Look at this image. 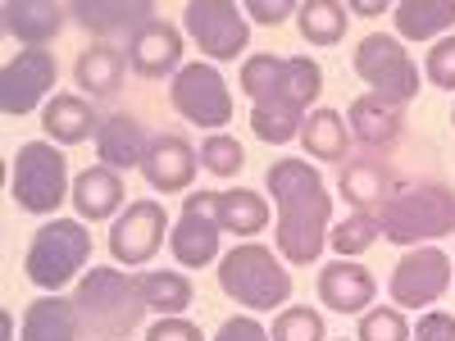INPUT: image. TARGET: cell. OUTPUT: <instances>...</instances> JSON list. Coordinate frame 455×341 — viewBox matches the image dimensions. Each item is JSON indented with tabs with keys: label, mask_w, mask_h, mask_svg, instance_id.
I'll return each mask as SVG.
<instances>
[{
	"label": "cell",
	"mask_w": 455,
	"mask_h": 341,
	"mask_svg": "<svg viewBox=\"0 0 455 341\" xmlns=\"http://www.w3.org/2000/svg\"><path fill=\"white\" fill-rule=\"evenodd\" d=\"M378 237H383V223H378V214L355 210L347 223H337L332 233H328V246H332L341 259H355V255H364Z\"/></svg>",
	"instance_id": "obj_32"
},
{
	"label": "cell",
	"mask_w": 455,
	"mask_h": 341,
	"mask_svg": "<svg viewBox=\"0 0 455 341\" xmlns=\"http://www.w3.org/2000/svg\"><path fill=\"white\" fill-rule=\"evenodd\" d=\"M124 201H128L124 196V178L114 173V169H105V164H96V169L73 178V210H78L83 223L119 218L124 214Z\"/></svg>",
	"instance_id": "obj_23"
},
{
	"label": "cell",
	"mask_w": 455,
	"mask_h": 341,
	"mask_svg": "<svg viewBox=\"0 0 455 341\" xmlns=\"http://www.w3.org/2000/svg\"><path fill=\"white\" fill-rule=\"evenodd\" d=\"M196 169H201V155L192 150V141L178 137V132H160L150 137V150L141 160V178L156 186V192H187L196 182Z\"/></svg>",
	"instance_id": "obj_15"
},
{
	"label": "cell",
	"mask_w": 455,
	"mask_h": 341,
	"mask_svg": "<svg viewBox=\"0 0 455 341\" xmlns=\"http://www.w3.org/2000/svg\"><path fill=\"white\" fill-rule=\"evenodd\" d=\"M219 192H192L182 201V214L169 233V250L182 269H205V264L219 259V242H223V227H219Z\"/></svg>",
	"instance_id": "obj_13"
},
{
	"label": "cell",
	"mask_w": 455,
	"mask_h": 341,
	"mask_svg": "<svg viewBox=\"0 0 455 341\" xmlns=\"http://www.w3.org/2000/svg\"><path fill=\"white\" fill-rule=\"evenodd\" d=\"M424 73H428L433 87L455 91V36H442V42H433V51H428V59H424Z\"/></svg>",
	"instance_id": "obj_36"
},
{
	"label": "cell",
	"mask_w": 455,
	"mask_h": 341,
	"mask_svg": "<svg viewBox=\"0 0 455 341\" xmlns=\"http://www.w3.org/2000/svg\"><path fill=\"white\" fill-rule=\"evenodd\" d=\"M164 233H173V227H169V214L160 201H150V196L128 201V210L109 227V255L119 264H128V269H141V264H150L160 255Z\"/></svg>",
	"instance_id": "obj_12"
},
{
	"label": "cell",
	"mask_w": 455,
	"mask_h": 341,
	"mask_svg": "<svg viewBox=\"0 0 455 341\" xmlns=\"http://www.w3.org/2000/svg\"><path fill=\"white\" fill-rule=\"evenodd\" d=\"M105 119H96V109L87 96H73V91H55L42 109V128H46V141L55 146H83L100 132Z\"/></svg>",
	"instance_id": "obj_21"
},
{
	"label": "cell",
	"mask_w": 455,
	"mask_h": 341,
	"mask_svg": "<svg viewBox=\"0 0 455 341\" xmlns=\"http://www.w3.org/2000/svg\"><path fill=\"white\" fill-rule=\"evenodd\" d=\"M201 169L214 173V178H237L246 169V150L237 137H228V132H210L201 141Z\"/></svg>",
	"instance_id": "obj_33"
},
{
	"label": "cell",
	"mask_w": 455,
	"mask_h": 341,
	"mask_svg": "<svg viewBox=\"0 0 455 341\" xmlns=\"http://www.w3.org/2000/svg\"><path fill=\"white\" fill-rule=\"evenodd\" d=\"M255 23H269V28H278V23H287L300 5H291V0H246V5H242Z\"/></svg>",
	"instance_id": "obj_39"
},
{
	"label": "cell",
	"mask_w": 455,
	"mask_h": 341,
	"mask_svg": "<svg viewBox=\"0 0 455 341\" xmlns=\"http://www.w3.org/2000/svg\"><path fill=\"white\" fill-rule=\"evenodd\" d=\"M68 14L78 28H87L96 36H114V32L137 36L150 19H156V5H150V0H73Z\"/></svg>",
	"instance_id": "obj_19"
},
{
	"label": "cell",
	"mask_w": 455,
	"mask_h": 341,
	"mask_svg": "<svg viewBox=\"0 0 455 341\" xmlns=\"http://www.w3.org/2000/svg\"><path fill=\"white\" fill-rule=\"evenodd\" d=\"M10 201H14L23 214H55L64 201H73L64 146H55V141H23V146L14 150Z\"/></svg>",
	"instance_id": "obj_7"
},
{
	"label": "cell",
	"mask_w": 455,
	"mask_h": 341,
	"mask_svg": "<svg viewBox=\"0 0 455 341\" xmlns=\"http://www.w3.org/2000/svg\"><path fill=\"white\" fill-rule=\"evenodd\" d=\"M347 10H351V14H364V19H373V14H383L387 5H378V0H351Z\"/></svg>",
	"instance_id": "obj_41"
},
{
	"label": "cell",
	"mask_w": 455,
	"mask_h": 341,
	"mask_svg": "<svg viewBox=\"0 0 455 341\" xmlns=\"http://www.w3.org/2000/svg\"><path fill=\"white\" fill-rule=\"evenodd\" d=\"M87 259H92V233L83 227V218H51L32 233V246L23 255V274L32 287L55 296L60 287H68L87 269Z\"/></svg>",
	"instance_id": "obj_6"
},
{
	"label": "cell",
	"mask_w": 455,
	"mask_h": 341,
	"mask_svg": "<svg viewBox=\"0 0 455 341\" xmlns=\"http://www.w3.org/2000/svg\"><path fill=\"white\" fill-rule=\"evenodd\" d=\"M219 227L223 233H237V237H255L269 227V201H264L259 192H251V186H237V192H219Z\"/></svg>",
	"instance_id": "obj_30"
},
{
	"label": "cell",
	"mask_w": 455,
	"mask_h": 341,
	"mask_svg": "<svg viewBox=\"0 0 455 341\" xmlns=\"http://www.w3.org/2000/svg\"><path fill=\"white\" fill-rule=\"evenodd\" d=\"M410 323L396 305H373L360 314V328H355V341H410Z\"/></svg>",
	"instance_id": "obj_35"
},
{
	"label": "cell",
	"mask_w": 455,
	"mask_h": 341,
	"mask_svg": "<svg viewBox=\"0 0 455 341\" xmlns=\"http://www.w3.org/2000/svg\"><path fill=\"white\" fill-rule=\"evenodd\" d=\"M274 341H328V328H323V314L310 310V305H287L278 319H274Z\"/></svg>",
	"instance_id": "obj_34"
},
{
	"label": "cell",
	"mask_w": 455,
	"mask_h": 341,
	"mask_svg": "<svg viewBox=\"0 0 455 341\" xmlns=\"http://www.w3.org/2000/svg\"><path fill=\"white\" fill-rule=\"evenodd\" d=\"M146 150H150V132L132 119V114H109V119L100 123V132H96V155L114 173L141 169Z\"/></svg>",
	"instance_id": "obj_22"
},
{
	"label": "cell",
	"mask_w": 455,
	"mask_h": 341,
	"mask_svg": "<svg viewBox=\"0 0 455 341\" xmlns=\"http://www.w3.org/2000/svg\"><path fill=\"white\" fill-rule=\"evenodd\" d=\"M55 78H60V64H55L51 51H19L5 64V73H0V109H5L10 119H23L32 109H46Z\"/></svg>",
	"instance_id": "obj_14"
},
{
	"label": "cell",
	"mask_w": 455,
	"mask_h": 341,
	"mask_svg": "<svg viewBox=\"0 0 455 341\" xmlns=\"http://www.w3.org/2000/svg\"><path fill=\"white\" fill-rule=\"evenodd\" d=\"M373 274L355 259H332L319 269V300L332 310V314H364L373 305Z\"/></svg>",
	"instance_id": "obj_18"
},
{
	"label": "cell",
	"mask_w": 455,
	"mask_h": 341,
	"mask_svg": "<svg viewBox=\"0 0 455 341\" xmlns=\"http://www.w3.org/2000/svg\"><path fill=\"white\" fill-rule=\"evenodd\" d=\"M410 341H455V314H442V310H428L414 328Z\"/></svg>",
	"instance_id": "obj_40"
},
{
	"label": "cell",
	"mask_w": 455,
	"mask_h": 341,
	"mask_svg": "<svg viewBox=\"0 0 455 341\" xmlns=\"http://www.w3.org/2000/svg\"><path fill=\"white\" fill-rule=\"evenodd\" d=\"M146 341H205V337H201V328L192 319L173 314V319H156V323H150L146 328Z\"/></svg>",
	"instance_id": "obj_38"
},
{
	"label": "cell",
	"mask_w": 455,
	"mask_h": 341,
	"mask_svg": "<svg viewBox=\"0 0 455 341\" xmlns=\"http://www.w3.org/2000/svg\"><path fill=\"white\" fill-rule=\"evenodd\" d=\"M392 305L396 310H428L451 291V259L437 246H414L396 259V269L387 278Z\"/></svg>",
	"instance_id": "obj_11"
},
{
	"label": "cell",
	"mask_w": 455,
	"mask_h": 341,
	"mask_svg": "<svg viewBox=\"0 0 455 341\" xmlns=\"http://www.w3.org/2000/svg\"><path fill=\"white\" fill-rule=\"evenodd\" d=\"M383 242L392 246H428L446 233H455V192L446 182H405L378 205Z\"/></svg>",
	"instance_id": "obj_3"
},
{
	"label": "cell",
	"mask_w": 455,
	"mask_h": 341,
	"mask_svg": "<svg viewBox=\"0 0 455 341\" xmlns=\"http://www.w3.org/2000/svg\"><path fill=\"white\" fill-rule=\"evenodd\" d=\"M73 305L83 314V332H92L96 341H124L150 314L141 305L137 278H128L119 269H87L78 278V287H73Z\"/></svg>",
	"instance_id": "obj_4"
},
{
	"label": "cell",
	"mask_w": 455,
	"mask_h": 341,
	"mask_svg": "<svg viewBox=\"0 0 455 341\" xmlns=\"http://www.w3.org/2000/svg\"><path fill=\"white\" fill-rule=\"evenodd\" d=\"M300 146H306L310 160H323V164H337L347 160V146H351V128L337 109H310L306 128H300Z\"/></svg>",
	"instance_id": "obj_29"
},
{
	"label": "cell",
	"mask_w": 455,
	"mask_h": 341,
	"mask_svg": "<svg viewBox=\"0 0 455 341\" xmlns=\"http://www.w3.org/2000/svg\"><path fill=\"white\" fill-rule=\"evenodd\" d=\"M137 291H141V305L160 319H173L192 305V278L178 274V269H150L137 274Z\"/></svg>",
	"instance_id": "obj_28"
},
{
	"label": "cell",
	"mask_w": 455,
	"mask_h": 341,
	"mask_svg": "<svg viewBox=\"0 0 455 341\" xmlns=\"http://www.w3.org/2000/svg\"><path fill=\"white\" fill-rule=\"evenodd\" d=\"M337 192L347 196L355 210L383 205L392 196V169H387V160H378V155L347 160V164H341V178H337Z\"/></svg>",
	"instance_id": "obj_25"
},
{
	"label": "cell",
	"mask_w": 455,
	"mask_h": 341,
	"mask_svg": "<svg viewBox=\"0 0 455 341\" xmlns=\"http://www.w3.org/2000/svg\"><path fill=\"white\" fill-rule=\"evenodd\" d=\"M347 128H351V137L360 141V146H369L373 155L378 150H387L401 141V132H405V105H396V100H383V96H360V100H351V109H347Z\"/></svg>",
	"instance_id": "obj_17"
},
{
	"label": "cell",
	"mask_w": 455,
	"mask_h": 341,
	"mask_svg": "<svg viewBox=\"0 0 455 341\" xmlns=\"http://www.w3.org/2000/svg\"><path fill=\"white\" fill-rule=\"evenodd\" d=\"M347 5H337V0H300L296 10V28L310 46H337L347 36Z\"/></svg>",
	"instance_id": "obj_31"
},
{
	"label": "cell",
	"mask_w": 455,
	"mask_h": 341,
	"mask_svg": "<svg viewBox=\"0 0 455 341\" xmlns=\"http://www.w3.org/2000/svg\"><path fill=\"white\" fill-rule=\"evenodd\" d=\"M169 105L196 128H223L233 119V91L214 64H182V73L169 83Z\"/></svg>",
	"instance_id": "obj_10"
},
{
	"label": "cell",
	"mask_w": 455,
	"mask_h": 341,
	"mask_svg": "<svg viewBox=\"0 0 455 341\" xmlns=\"http://www.w3.org/2000/svg\"><path fill=\"white\" fill-rule=\"evenodd\" d=\"M124 68H128V55H124L119 46L96 42V46H87V51L78 55V64H73V78H78V87H83L92 100H100V96H114V91L124 87Z\"/></svg>",
	"instance_id": "obj_27"
},
{
	"label": "cell",
	"mask_w": 455,
	"mask_h": 341,
	"mask_svg": "<svg viewBox=\"0 0 455 341\" xmlns=\"http://www.w3.org/2000/svg\"><path fill=\"white\" fill-rule=\"evenodd\" d=\"M210 341H274V337H269V328H264L255 314H233V319L219 323V332Z\"/></svg>",
	"instance_id": "obj_37"
},
{
	"label": "cell",
	"mask_w": 455,
	"mask_h": 341,
	"mask_svg": "<svg viewBox=\"0 0 455 341\" xmlns=\"http://www.w3.org/2000/svg\"><path fill=\"white\" fill-rule=\"evenodd\" d=\"M219 291L228 300H237V305H246L251 314H264L291 300V269L269 246L242 242L219 259Z\"/></svg>",
	"instance_id": "obj_5"
},
{
	"label": "cell",
	"mask_w": 455,
	"mask_h": 341,
	"mask_svg": "<svg viewBox=\"0 0 455 341\" xmlns=\"http://www.w3.org/2000/svg\"><path fill=\"white\" fill-rule=\"evenodd\" d=\"M182 32L201 46V55H210L214 64L237 59L251 46V23L246 10H237L233 0H187L182 10Z\"/></svg>",
	"instance_id": "obj_9"
},
{
	"label": "cell",
	"mask_w": 455,
	"mask_h": 341,
	"mask_svg": "<svg viewBox=\"0 0 455 341\" xmlns=\"http://www.w3.org/2000/svg\"><path fill=\"white\" fill-rule=\"evenodd\" d=\"M451 123H455V109H451Z\"/></svg>",
	"instance_id": "obj_42"
},
{
	"label": "cell",
	"mask_w": 455,
	"mask_h": 341,
	"mask_svg": "<svg viewBox=\"0 0 455 341\" xmlns=\"http://www.w3.org/2000/svg\"><path fill=\"white\" fill-rule=\"evenodd\" d=\"M124 55L137 78H178L182 73V32L164 19H150L137 36H128Z\"/></svg>",
	"instance_id": "obj_16"
},
{
	"label": "cell",
	"mask_w": 455,
	"mask_h": 341,
	"mask_svg": "<svg viewBox=\"0 0 455 341\" xmlns=\"http://www.w3.org/2000/svg\"><path fill=\"white\" fill-rule=\"evenodd\" d=\"M64 14L68 5H55V0H5V10H0L5 32L28 51H46L64 28Z\"/></svg>",
	"instance_id": "obj_20"
},
{
	"label": "cell",
	"mask_w": 455,
	"mask_h": 341,
	"mask_svg": "<svg viewBox=\"0 0 455 341\" xmlns=\"http://www.w3.org/2000/svg\"><path fill=\"white\" fill-rule=\"evenodd\" d=\"M396 36L401 42H442V36L455 28V0H401L392 10Z\"/></svg>",
	"instance_id": "obj_26"
},
{
	"label": "cell",
	"mask_w": 455,
	"mask_h": 341,
	"mask_svg": "<svg viewBox=\"0 0 455 341\" xmlns=\"http://www.w3.org/2000/svg\"><path fill=\"white\" fill-rule=\"evenodd\" d=\"M351 64H355L360 78L373 87V96L396 100V105H410L414 96H419V64L410 59V51L401 46V36H387V32L360 36Z\"/></svg>",
	"instance_id": "obj_8"
},
{
	"label": "cell",
	"mask_w": 455,
	"mask_h": 341,
	"mask_svg": "<svg viewBox=\"0 0 455 341\" xmlns=\"http://www.w3.org/2000/svg\"><path fill=\"white\" fill-rule=\"evenodd\" d=\"M78 337H83V314L60 291L32 300L23 314V328H19V341H78Z\"/></svg>",
	"instance_id": "obj_24"
},
{
	"label": "cell",
	"mask_w": 455,
	"mask_h": 341,
	"mask_svg": "<svg viewBox=\"0 0 455 341\" xmlns=\"http://www.w3.org/2000/svg\"><path fill=\"white\" fill-rule=\"evenodd\" d=\"M319 91H323V68L310 55H287L274 87L259 100H251V132L269 146L300 141V128H306Z\"/></svg>",
	"instance_id": "obj_2"
},
{
	"label": "cell",
	"mask_w": 455,
	"mask_h": 341,
	"mask_svg": "<svg viewBox=\"0 0 455 341\" xmlns=\"http://www.w3.org/2000/svg\"><path fill=\"white\" fill-rule=\"evenodd\" d=\"M264 186L278 205V255L287 264H315L332 233V196L310 160H274Z\"/></svg>",
	"instance_id": "obj_1"
}]
</instances>
